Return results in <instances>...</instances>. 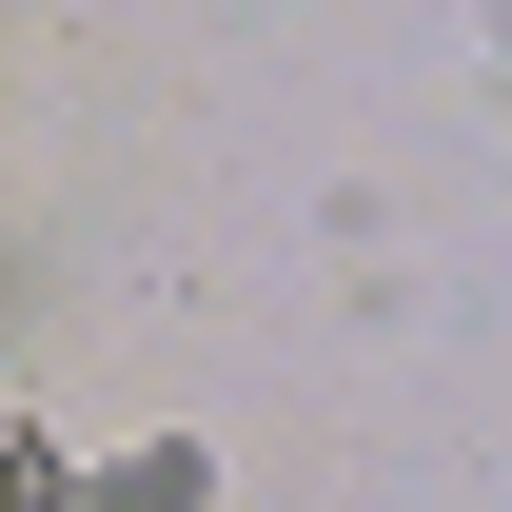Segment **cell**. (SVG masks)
Segmentation results:
<instances>
[{
    "label": "cell",
    "instance_id": "3957f363",
    "mask_svg": "<svg viewBox=\"0 0 512 512\" xmlns=\"http://www.w3.org/2000/svg\"><path fill=\"white\" fill-rule=\"evenodd\" d=\"M493 79H512V0H493Z\"/></svg>",
    "mask_w": 512,
    "mask_h": 512
},
{
    "label": "cell",
    "instance_id": "7a4b0ae2",
    "mask_svg": "<svg viewBox=\"0 0 512 512\" xmlns=\"http://www.w3.org/2000/svg\"><path fill=\"white\" fill-rule=\"evenodd\" d=\"M0 493H20V512H79L99 473H60V434H20V453H0Z\"/></svg>",
    "mask_w": 512,
    "mask_h": 512
},
{
    "label": "cell",
    "instance_id": "6da1fadb",
    "mask_svg": "<svg viewBox=\"0 0 512 512\" xmlns=\"http://www.w3.org/2000/svg\"><path fill=\"white\" fill-rule=\"evenodd\" d=\"M79 512H217V434H138V453H119Z\"/></svg>",
    "mask_w": 512,
    "mask_h": 512
}]
</instances>
